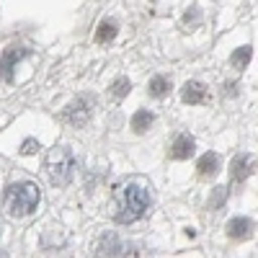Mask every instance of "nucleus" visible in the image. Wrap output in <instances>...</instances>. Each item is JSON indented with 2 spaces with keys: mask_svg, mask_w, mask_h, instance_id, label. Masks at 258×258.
<instances>
[{
  "mask_svg": "<svg viewBox=\"0 0 258 258\" xmlns=\"http://www.w3.org/2000/svg\"><path fill=\"white\" fill-rule=\"evenodd\" d=\"M150 124H153V114H150V111H140V114L132 119V129H135L137 135H142Z\"/></svg>",
  "mask_w": 258,
  "mask_h": 258,
  "instance_id": "f8f14e48",
  "label": "nucleus"
},
{
  "mask_svg": "<svg viewBox=\"0 0 258 258\" xmlns=\"http://www.w3.org/2000/svg\"><path fill=\"white\" fill-rule=\"evenodd\" d=\"M204 93H207V88H204L202 83L188 80V83L183 85V91H181V98H183L186 103H199V101L204 98Z\"/></svg>",
  "mask_w": 258,
  "mask_h": 258,
  "instance_id": "39448f33",
  "label": "nucleus"
},
{
  "mask_svg": "<svg viewBox=\"0 0 258 258\" xmlns=\"http://www.w3.org/2000/svg\"><path fill=\"white\" fill-rule=\"evenodd\" d=\"M114 34H116V21H114V18H106L103 24H101V31H98L96 39H98V41H106V39H111Z\"/></svg>",
  "mask_w": 258,
  "mask_h": 258,
  "instance_id": "ddd939ff",
  "label": "nucleus"
},
{
  "mask_svg": "<svg viewBox=\"0 0 258 258\" xmlns=\"http://www.w3.org/2000/svg\"><path fill=\"white\" fill-rule=\"evenodd\" d=\"M153 204V194L150 186L142 181H121L114 191V207H111V217L121 225H132L145 217V212Z\"/></svg>",
  "mask_w": 258,
  "mask_h": 258,
  "instance_id": "f257e3e1",
  "label": "nucleus"
},
{
  "mask_svg": "<svg viewBox=\"0 0 258 258\" xmlns=\"http://www.w3.org/2000/svg\"><path fill=\"white\" fill-rule=\"evenodd\" d=\"M44 170L54 186H68L73 181V170H75V158L68 147H54L44 160Z\"/></svg>",
  "mask_w": 258,
  "mask_h": 258,
  "instance_id": "7ed1b4c3",
  "label": "nucleus"
},
{
  "mask_svg": "<svg viewBox=\"0 0 258 258\" xmlns=\"http://www.w3.org/2000/svg\"><path fill=\"white\" fill-rule=\"evenodd\" d=\"M39 199H41V191L36 183L31 181H16L6 188L3 194V207L11 217L21 220V217H29L34 214V209L39 207Z\"/></svg>",
  "mask_w": 258,
  "mask_h": 258,
  "instance_id": "f03ea898",
  "label": "nucleus"
},
{
  "mask_svg": "<svg viewBox=\"0 0 258 258\" xmlns=\"http://www.w3.org/2000/svg\"><path fill=\"white\" fill-rule=\"evenodd\" d=\"M129 88H132V83H129L126 78H119V80L114 83V93H116V96H124Z\"/></svg>",
  "mask_w": 258,
  "mask_h": 258,
  "instance_id": "2eb2a0df",
  "label": "nucleus"
},
{
  "mask_svg": "<svg viewBox=\"0 0 258 258\" xmlns=\"http://www.w3.org/2000/svg\"><path fill=\"white\" fill-rule=\"evenodd\" d=\"M21 54H24L21 49H11V52H8V57H3V59H0V78L11 80V64H13V62H16Z\"/></svg>",
  "mask_w": 258,
  "mask_h": 258,
  "instance_id": "9d476101",
  "label": "nucleus"
},
{
  "mask_svg": "<svg viewBox=\"0 0 258 258\" xmlns=\"http://www.w3.org/2000/svg\"><path fill=\"white\" fill-rule=\"evenodd\" d=\"M191 153H194V140H191L188 135H181V137L173 142V147H170V155H173V158H178V160L188 158Z\"/></svg>",
  "mask_w": 258,
  "mask_h": 258,
  "instance_id": "0eeeda50",
  "label": "nucleus"
},
{
  "mask_svg": "<svg viewBox=\"0 0 258 258\" xmlns=\"http://www.w3.org/2000/svg\"><path fill=\"white\" fill-rule=\"evenodd\" d=\"M248 230H250V220H245V217H238V220H232V222L227 225V232H230V235H235V238L245 235Z\"/></svg>",
  "mask_w": 258,
  "mask_h": 258,
  "instance_id": "9b49d317",
  "label": "nucleus"
},
{
  "mask_svg": "<svg viewBox=\"0 0 258 258\" xmlns=\"http://www.w3.org/2000/svg\"><path fill=\"white\" fill-rule=\"evenodd\" d=\"M34 147H36V142H24V150H21V153H34Z\"/></svg>",
  "mask_w": 258,
  "mask_h": 258,
  "instance_id": "dca6fc26",
  "label": "nucleus"
},
{
  "mask_svg": "<svg viewBox=\"0 0 258 258\" xmlns=\"http://www.w3.org/2000/svg\"><path fill=\"white\" fill-rule=\"evenodd\" d=\"M199 170H202L204 176H209V173L214 176V173L220 170V158H217V155H212V153H209V155H204V158L199 160Z\"/></svg>",
  "mask_w": 258,
  "mask_h": 258,
  "instance_id": "1a4fd4ad",
  "label": "nucleus"
},
{
  "mask_svg": "<svg viewBox=\"0 0 258 258\" xmlns=\"http://www.w3.org/2000/svg\"><path fill=\"white\" fill-rule=\"evenodd\" d=\"M91 106H93V98H85V96H80V98H78V101L70 106V109H68V114H64V116H68V121H70V124L83 126L85 121L91 119V114H93Z\"/></svg>",
  "mask_w": 258,
  "mask_h": 258,
  "instance_id": "20e7f679",
  "label": "nucleus"
},
{
  "mask_svg": "<svg viewBox=\"0 0 258 258\" xmlns=\"http://www.w3.org/2000/svg\"><path fill=\"white\" fill-rule=\"evenodd\" d=\"M168 88H170V80H168V78H163V75L153 78V80H150V85H147L150 96H155V98H163V96L168 93Z\"/></svg>",
  "mask_w": 258,
  "mask_h": 258,
  "instance_id": "6e6552de",
  "label": "nucleus"
},
{
  "mask_svg": "<svg viewBox=\"0 0 258 258\" xmlns=\"http://www.w3.org/2000/svg\"><path fill=\"white\" fill-rule=\"evenodd\" d=\"M250 170H253V158H250L248 153L235 158V163H232V178H235V181H243Z\"/></svg>",
  "mask_w": 258,
  "mask_h": 258,
  "instance_id": "423d86ee",
  "label": "nucleus"
},
{
  "mask_svg": "<svg viewBox=\"0 0 258 258\" xmlns=\"http://www.w3.org/2000/svg\"><path fill=\"white\" fill-rule=\"evenodd\" d=\"M250 54H253V49H250V47H243V49H238V52L232 54V64H235L238 70H243L245 64H248V59H250Z\"/></svg>",
  "mask_w": 258,
  "mask_h": 258,
  "instance_id": "4468645a",
  "label": "nucleus"
}]
</instances>
